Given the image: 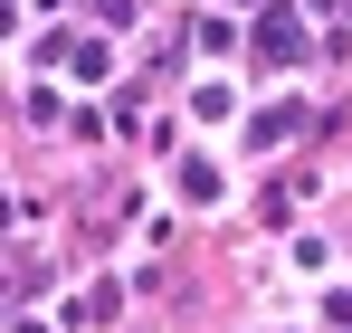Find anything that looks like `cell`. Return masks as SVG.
<instances>
[{"label": "cell", "mask_w": 352, "mask_h": 333, "mask_svg": "<svg viewBox=\"0 0 352 333\" xmlns=\"http://www.w3.org/2000/svg\"><path fill=\"white\" fill-rule=\"evenodd\" d=\"M257 48H267V57H295V19H286V10L257 19Z\"/></svg>", "instance_id": "1"}]
</instances>
